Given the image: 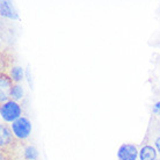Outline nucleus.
Instances as JSON below:
<instances>
[{"label": "nucleus", "mask_w": 160, "mask_h": 160, "mask_svg": "<svg viewBox=\"0 0 160 160\" xmlns=\"http://www.w3.org/2000/svg\"><path fill=\"white\" fill-rule=\"evenodd\" d=\"M16 143H19V142L13 135L11 127H8L7 123L1 122V124H0V148H1V151L12 152L15 148Z\"/></svg>", "instance_id": "obj_3"}, {"label": "nucleus", "mask_w": 160, "mask_h": 160, "mask_svg": "<svg viewBox=\"0 0 160 160\" xmlns=\"http://www.w3.org/2000/svg\"><path fill=\"white\" fill-rule=\"evenodd\" d=\"M154 146H156L157 152L160 153V135L154 139Z\"/></svg>", "instance_id": "obj_13"}, {"label": "nucleus", "mask_w": 160, "mask_h": 160, "mask_svg": "<svg viewBox=\"0 0 160 160\" xmlns=\"http://www.w3.org/2000/svg\"><path fill=\"white\" fill-rule=\"evenodd\" d=\"M0 160H14V158H13L12 152H8V151H1Z\"/></svg>", "instance_id": "obj_11"}, {"label": "nucleus", "mask_w": 160, "mask_h": 160, "mask_svg": "<svg viewBox=\"0 0 160 160\" xmlns=\"http://www.w3.org/2000/svg\"><path fill=\"white\" fill-rule=\"evenodd\" d=\"M9 96H11V100L16 101V102L22 100L24 96V91L23 88H22V86L20 84H13L12 88H11Z\"/></svg>", "instance_id": "obj_10"}, {"label": "nucleus", "mask_w": 160, "mask_h": 160, "mask_svg": "<svg viewBox=\"0 0 160 160\" xmlns=\"http://www.w3.org/2000/svg\"><path fill=\"white\" fill-rule=\"evenodd\" d=\"M22 156L24 160H37L38 158V151L34 145H26L22 148Z\"/></svg>", "instance_id": "obj_9"}, {"label": "nucleus", "mask_w": 160, "mask_h": 160, "mask_svg": "<svg viewBox=\"0 0 160 160\" xmlns=\"http://www.w3.org/2000/svg\"><path fill=\"white\" fill-rule=\"evenodd\" d=\"M159 160H160V159H159Z\"/></svg>", "instance_id": "obj_14"}, {"label": "nucleus", "mask_w": 160, "mask_h": 160, "mask_svg": "<svg viewBox=\"0 0 160 160\" xmlns=\"http://www.w3.org/2000/svg\"><path fill=\"white\" fill-rule=\"evenodd\" d=\"M0 14L1 16L11 19V20H19V14L16 12L14 5L7 0L0 1Z\"/></svg>", "instance_id": "obj_6"}, {"label": "nucleus", "mask_w": 160, "mask_h": 160, "mask_svg": "<svg viewBox=\"0 0 160 160\" xmlns=\"http://www.w3.org/2000/svg\"><path fill=\"white\" fill-rule=\"evenodd\" d=\"M7 74L12 79V81L14 84H19L24 78L23 68H20V66H12V68H9V71L7 72Z\"/></svg>", "instance_id": "obj_8"}, {"label": "nucleus", "mask_w": 160, "mask_h": 160, "mask_svg": "<svg viewBox=\"0 0 160 160\" xmlns=\"http://www.w3.org/2000/svg\"><path fill=\"white\" fill-rule=\"evenodd\" d=\"M11 129L16 139L19 142H22V140L28 139L32 133V122L27 117L21 116L19 120H16L11 124Z\"/></svg>", "instance_id": "obj_2"}, {"label": "nucleus", "mask_w": 160, "mask_h": 160, "mask_svg": "<svg viewBox=\"0 0 160 160\" xmlns=\"http://www.w3.org/2000/svg\"><path fill=\"white\" fill-rule=\"evenodd\" d=\"M157 150L152 145H144L139 151V160H157Z\"/></svg>", "instance_id": "obj_7"}, {"label": "nucleus", "mask_w": 160, "mask_h": 160, "mask_svg": "<svg viewBox=\"0 0 160 160\" xmlns=\"http://www.w3.org/2000/svg\"><path fill=\"white\" fill-rule=\"evenodd\" d=\"M152 112H153V114H156V115H160V101H158V102L153 106Z\"/></svg>", "instance_id": "obj_12"}, {"label": "nucleus", "mask_w": 160, "mask_h": 160, "mask_svg": "<svg viewBox=\"0 0 160 160\" xmlns=\"http://www.w3.org/2000/svg\"><path fill=\"white\" fill-rule=\"evenodd\" d=\"M22 114V108L21 104L16 101L9 100L7 102L1 104L0 107V116H1V122L5 123H11L19 120Z\"/></svg>", "instance_id": "obj_1"}, {"label": "nucleus", "mask_w": 160, "mask_h": 160, "mask_svg": "<svg viewBox=\"0 0 160 160\" xmlns=\"http://www.w3.org/2000/svg\"><path fill=\"white\" fill-rule=\"evenodd\" d=\"M138 156H139V152L137 150L136 145L129 144V143L121 145L117 151L118 160H137Z\"/></svg>", "instance_id": "obj_5"}, {"label": "nucleus", "mask_w": 160, "mask_h": 160, "mask_svg": "<svg viewBox=\"0 0 160 160\" xmlns=\"http://www.w3.org/2000/svg\"><path fill=\"white\" fill-rule=\"evenodd\" d=\"M13 84L14 82L8 77L7 73H1V76H0V102L1 104L11 100L9 93H11V88H12Z\"/></svg>", "instance_id": "obj_4"}]
</instances>
